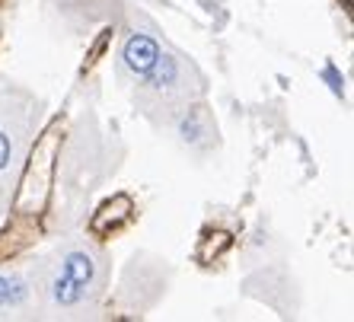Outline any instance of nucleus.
Masks as SVG:
<instances>
[{"mask_svg": "<svg viewBox=\"0 0 354 322\" xmlns=\"http://www.w3.org/2000/svg\"><path fill=\"white\" fill-rule=\"evenodd\" d=\"M207 96V77L182 48L166 41L147 74L131 83V102L140 118L153 128H166L185 106Z\"/></svg>", "mask_w": 354, "mask_h": 322, "instance_id": "nucleus-1", "label": "nucleus"}, {"mask_svg": "<svg viewBox=\"0 0 354 322\" xmlns=\"http://www.w3.org/2000/svg\"><path fill=\"white\" fill-rule=\"evenodd\" d=\"M41 122V100L29 86L0 77V214L19 189L29 147Z\"/></svg>", "mask_w": 354, "mask_h": 322, "instance_id": "nucleus-2", "label": "nucleus"}, {"mask_svg": "<svg viewBox=\"0 0 354 322\" xmlns=\"http://www.w3.org/2000/svg\"><path fill=\"white\" fill-rule=\"evenodd\" d=\"M26 272H29L32 287H35L39 319H93L99 313L102 300L90 297L71 278H64L51 265L48 256H39L32 262H26Z\"/></svg>", "mask_w": 354, "mask_h": 322, "instance_id": "nucleus-3", "label": "nucleus"}, {"mask_svg": "<svg viewBox=\"0 0 354 322\" xmlns=\"http://www.w3.org/2000/svg\"><path fill=\"white\" fill-rule=\"evenodd\" d=\"M166 39L157 19L144 13V10H124V23L118 29V45H115V77L118 83L131 86L134 80L147 74L153 61L160 58Z\"/></svg>", "mask_w": 354, "mask_h": 322, "instance_id": "nucleus-4", "label": "nucleus"}, {"mask_svg": "<svg viewBox=\"0 0 354 322\" xmlns=\"http://www.w3.org/2000/svg\"><path fill=\"white\" fill-rule=\"evenodd\" d=\"M48 258L64 278H71L90 297H96V300L106 297L109 281H112V262H109V252L96 240L80 236V233L64 236L48 252Z\"/></svg>", "mask_w": 354, "mask_h": 322, "instance_id": "nucleus-5", "label": "nucleus"}, {"mask_svg": "<svg viewBox=\"0 0 354 322\" xmlns=\"http://www.w3.org/2000/svg\"><path fill=\"white\" fill-rule=\"evenodd\" d=\"M166 128L176 134V141L182 147H189L192 153H201V157L214 153L221 147V124H217L214 112H211V106L205 100L185 106Z\"/></svg>", "mask_w": 354, "mask_h": 322, "instance_id": "nucleus-6", "label": "nucleus"}, {"mask_svg": "<svg viewBox=\"0 0 354 322\" xmlns=\"http://www.w3.org/2000/svg\"><path fill=\"white\" fill-rule=\"evenodd\" d=\"M0 319H39L35 287L23 268H0Z\"/></svg>", "mask_w": 354, "mask_h": 322, "instance_id": "nucleus-7", "label": "nucleus"}, {"mask_svg": "<svg viewBox=\"0 0 354 322\" xmlns=\"http://www.w3.org/2000/svg\"><path fill=\"white\" fill-rule=\"evenodd\" d=\"M51 7L67 19L80 17L86 23H96V19H115L124 10V0H51Z\"/></svg>", "mask_w": 354, "mask_h": 322, "instance_id": "nucleus-8", "label": "nucleus"}, {"mask_svg": "<svg viewBox=\"0 0 354 322\" xmlns=\"http://www.w3.org/2000/svg\"><path fill=\"white\" fill-rule=\"evenodd\" d=\"M0 220H3V214H0Z\"/></svg>", "mask_w": 354, "mask_h": 322, "instance_id": "nucleus-9", "label": "nucleus"}]
</instances>
